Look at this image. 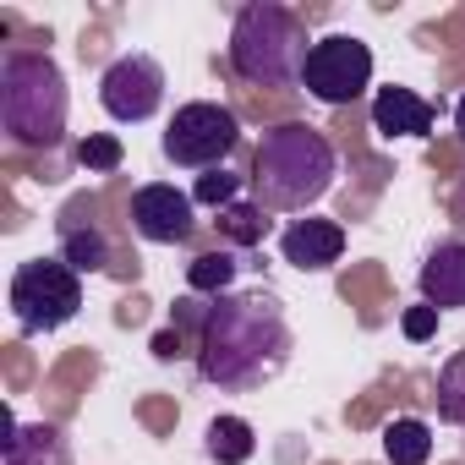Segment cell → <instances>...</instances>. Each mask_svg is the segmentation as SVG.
<instances>
[{
	"mask_svg": "<svg viewBox=\"0 0 465 465\" xmlns=\"http://www.w3.org/2000/svg\"><path fill=\"white\" fill-rule=\"evenodd\" d=\"M99 104H104V115L121 121V126L153 121L159 104H164V66H159L153 55H143V50L115 55V61L104 66V77H99Z\"/></svg>",
	"mask_w": 465,
	"mask_h": 465,
	"instance_id": "ba28073f",
	"label": "cell"
},
{
	"mask_svg": "<svg viewBox=\"0 0 465 465\" xmlns=\"http://www.w3.org/2000/svg\"><path fill=\"white\" fill-rule=\"evenodd\" d=\"M0 465H72V443L50 421L23 427L12 411H0Z\"/></svg>",
	"mask_w": 465,
	"mask_h": 465,
	"instance_id": "8fae6325",
	"label": "cell"
},
{
	"mask_svg": "<svg viewBox=\"0 0 465 465\" xmlns=\"http://www.w3.org/2000/svg\"><path fill=\"white\" fill-rule=\"evenodd\" d=\"M291 351H296V334H291L285 302L263 285L224 291L197 318V372L224 394H252L274 383L291 367Z\"/></svg>",
	"mask_w": 465,
	"mask_h": 465,
	"instance_id": "6da1fadb",
	"label": "cell"
},
{
	"mask_svg": "<svg viewBox=\"0 0 465 465\" xmlns=\"http://www.w3.org/2000/svg\"><path fill=\"white\" fill-rule=\"evenodd\" d=\"M454 137H460V143H465V94H460V99H454Z\"/></svg>",
	"mask_w": 465,
	"mask_h": 465,
	"instance_id": "cb8c5ba5",
	"label": "cell"
},
{
	"mask_svg": "<svg viewBox=\"0 0 465 465\" xmlns=\"http://www.w3.org/2000/svg\"><path fill=\"white\" fill-rule=\"evenodd\" d=\"M159 148L181 170H197V175L203 170H224V159L242 148V121H236V110H224L213 99H192V104H181L170 115Z\"/></svg>",
	"mask_w": 465,
	"mask_h": 465,
	"instance_id": "8992f818",
	"label": "cell"
},
{
	"mask_svg": "<svg viewBox=\"0 0 465 465\" xmlns=\"http://www.w3.org/2000/svg\"><path fill=\"white\" fill-rule=\"evenodd\" d=\"M6 302L23 334H55L83 312V274L66 258H28L6 285Z\"/></svg>",
	"mask_w": 465,
	"mask_h": 465,
	"instance_id": "5b68a950",
	"label": "cell"
},
{
	"mask_svg": "<svg viewBox=\"0 0 465 465\" xmlns=\"http://www.w3.org/2000/svg\"><path fill=\"white\" fill-rule=\"evenodd\" d=\"M432 121H438V110H432V99H421L416 88H400V83H389V88H378V99H372V132L378 137H432Z\"/></svg>",
	"mask_w": 465,
	"mask_h": 465,
	"instance_id": "7c38bea8",
	"label": "cell"
},
{
	"mask_svg": "<svg viewBox=\"0 0 465 465\" xmlns=\"http://www.w3.org/2000/svg\"><path fill=\"white\" fill-rule=\"evenodd\" d=\"M307 23L280 6V0H247L230 23V72L252 88H302V66H307Z\"/></svg>",
	"mask_w": 465,
	"mask_h": 465,
	"instance_id": "3957f363",
	"label": "cell"
},
{
	"mask_svg": "<svg viewBox=\"0 0 465 465\" xmlns=\"http://www.w3.org/2000/svg\"><path fill=\"white\" fill-rule=\"evenodd\" d=\"M340 175V153L334 143L307 126V121H280L258 137L252 148V203L269 213H307L312 203H323L334 192Z\"/></svg>",
	"mask_w": 465,
	"mask_h": 465,
	"instance_id": "7a4b0ae2",
	"label": "cell"
},
{
	"mask_svg": "<svg viewBox=\"0 0 465 465\" xmlns=\"http://www.w3.org/2000/svg\"><path fill=\"white\" fill-rule=\"evenodd\" d=\"M153 356H159V361H175V356H181V334H159V340H153Z\"/></svg>",
	"mask_w": 465,
	"mask_h": 465,
	"instance_id": "603a6c76",
	"label": "cell"
},
{
	"mask_svg": "<svg viewBox=\"0 0 465 465\" xmlns=\"http://www.w3.org/2000/svg\"><path fill=\"white\" fill-rule=\"evenodd\" d=\"M203 449L213 465H247L258 454V432L247 416H213L208 432H203Z\"/></svg>",
	"mask_w": 465,
	"mask_h": 465,
	"instance_id": "9a60e30c",
	"label": "cell"
},
{
	"mask_svg": "<svg viewBox=\"0 0 465 465\" xmlns=\"http://www.w3.org/2000/svg\"><path fill=\"white\" fill-rule=\"evenodd\" d=\"M126 219L153 247H186L192 230H197V203H192V192H175L170 181H148V186L132 192Z\"/></svg>",
	"mask_w": 465,
	"mask_h": 465,
	"instance_id": "9c48e42d",
	"label": "cell"
},
{
	"mask_svg": "<svg viewBox=\"0 0 465 465\" xmlns=\"http://www.w3.org/2000/svg\"><path fill=\"white\" fill-rule=\"evenodd\" d=\"M83 208H88V203H77V208L61 219V252H55V258H66L77 274H104V269H110V242H104V230H99L94 219L83 224Z\"/></svg>",
	"mask_w": 465,
	"mask_h": 465,
	"instance_id": "5bb4252c",
	"label": "cell"
},
{
	"mask_svg": "<svg viewBox=\"0 0 465 465\" xmlns=\"http://www.w3.org/2000/svg\"><path fill=\"white\" fill-rule=\"evenodd\" d=\"M219 230L230 242H242V247H258L269 236V219H263L258 203H230V208H219Z\"/></svg>",
	"mask_w": 465,
	"mask_h": 465,
	"instance_id": "ffe728a7",
	"label": "cell"
},
{
	"mask_svg": "<svg viewBox=\"0 0 465 465\" xmlns=\"http://www.w3.org/2000/svg\"><path fill=\"white\" fill-rule=\"evenodd\" d=\"M438 416L465 432V351H454L438 367Z\"/></svg>",
	"mask_w": 465,
	"mask_h": 465,
	"instance_id": "ac0fdd59",
	"label": "cell"
},
{
	"mask_svg": "<svg viewBox=\"0 0 465 465\" xmlns=\"http://www.w3.org/2000/svg\"><path fill=\"white\" fill-rule=\"evenodd\" d=\"M66 77L39 50H6L0 55V132L17 148H55L66 137Z\"/></svg>",
	"mask_w": 465,
	"mask_h": 465,
	"instance_id": "277c9868",
	"label": "cell"
},
{
	"mask_svg": "<svg viewBox=\"0 0 465 465\" xmlns=\"http://www.w3.org/2000/svg\"><path fill=\"white\" fill-rule=\"evenodd\" d=\"M192 203L197 208H230V203H242V175H230V170H203L192 181Z\"/></svg>",
	"mask_w": 465,
	"mask_h": 465,
	"instance_id": "44dd1931",
	"label": "cell"
},
{
	"mask_svg": "<svg viewBox=\"0 0 465 465\" xmlns=\"http://www.w3.org/2000/svg\"><path fill=\"white\" fill-rule=\"evenodd\" d=\"M302 88L318 99V104H351L372 88V50L367 39L356 34H323L312 39L307 50V66H302Z\"/></svg>",
	"mask_w": 465,
	"mask_h": 465,
	"instance_id": "52a82bcc",
	"label": "cell"
},
{
	"mask_svg": "<svg viewBox=\"0 0 465 465\" xmlns=\"http://www.w3.org/2000/svg\"><path fill=\"white\" fill-rule=\"evenodd\" d=\"M421 302L438 312H460L465 307V236H449L427 252L421 263Z\"/></svg>",
	"mask_w": 465,
	"mask_h": 465,
	"instance_id": "4fadbf2b",
	"label": "cell"
},
{
	"mask_svg": "<svg viewBox=\"0 0 465 465\" xmlns=\"http://www.w3.org/2000/svg\"><path fill=\"white\" fill-rule=\"evenodd\" d=\"M383 460L389 465H427L432 460V427L421 416H394L383 427Z\"/></svg>",
	"mask_w": 465,
	"mask_h": 465,
	"instance_id": "e0dca14e",
	"label": "cell"
},
{
	"mask_svg": "<svg viewBox=\"0 0 465 465\" xmlns=\"http://www.w3.org/2000/svg\"><path fill=\"white\" fill-rule=\"evenodd\" d=\"M280 258L302 274H329L340 258H345V230L334 219H291L280 230Z\"/></svg>",
	"mask_w": 465,
	"mask_h": 465,
	"instance_id": "30bf717a",
	"label": "cell"
},
{
	"mask_svg": "<svg viewBox=\"0 0 465 465\" xmlns=\"http://www.w3.org/2000/svg\"><path fill=\"white\" fill-rule=\"evenodd\" d=\"M72 153H77V164H83L88 175H115V170L126 164V148H121L115 132H88Z\"/></svg>",
	"mask_w": 465,
	"mask_h": 465,
	"instance_id": "d6986e66",
	"label": "cell"
},
{
	"mask_svg": "<svg viewBox=\"0 0 465 465\" xmlns=\"http://www.w3.org/2000/svg\"><path fill=\"white\" fill-rule=\"evenodd\" d=\"M438 318H443V312L421 302V307H405V318H400V329H405V340H411V345H427V340L438 334Z\"/></svg>",
	"mask_w": 465,
	"mask_h": 465,
	"instance_id": "7402d4cb",
	"label": "cell"
},
{
	"mask_svg": "<svg viewBox=\"0 0 465 465\" xmlns=\"http://www.w3.org/2000/svg\"><path fill=\"white\" fill-rule=\"evenodd\" d=\"M236 274H242V258L230 252V247H213V252H203V258L186 263V291L213 302L224 291H236Z\"/></svg>",
	"mask_w": 465,
	"mask_h": 465,
	"instance_id": "2e32d148",
	"label": "cell"
}]
</instances>
